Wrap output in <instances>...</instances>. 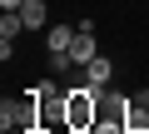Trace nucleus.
Here are the masks:
<instances>
[{
  "label": "nucleus",
  "mask_w": 149,
  "mask_h": 134,
  "mask_svg": "<svg viewBox=\"0 0 149 134\" xmlns=\"http://www.w3.org/2000/svg\"><path fill=\"white\" fill-rule=\"evenodd\" d=\"M95 124H100V90L80 80L65 90V129H95Z\"/></svg>",
  "instance_id": "nucleus-1"
},
{
  "label": "nucleus",
  "mask_w": 149,
  "mask_h": 134,
  "mask_svg": "<svg viewBox=\"0 0 149 134\" xmlns=\"http://www.w3.org/2000/svg\"><path fill=\"white\" fill-rule=\"evenodd\" d=\"M0 129H40L35 94H20V99H5V104H0Z\"/></svg>",
  "instance_id": "nucleus-2"
},
{
  "label": "nucleus",
  "mask_w": 149,
  "mask_h": 134,
  "mask_svg": "<svg viewBox=\"0 0 149 134\" xmlns=\"http://www.w3.org/2000/svg\"><path fill=\"white\" fill-rule=\"evenodd\" d=\"M85 85H95V90H109V80H114V65H109V55H95L90 65H85Z\"/></svg>",
  "instance_id": "nucleus-3"
},
{
  "label": "nucleus",
  "mask_w": 149,
  "mask_h": 134,
  "mask_svg": "<svg viewBox=\"0 0 149 134\" xmlns=\"http://www.w3.org/2000/svg\"><path fill=\"white\" fill-rule=\"evenodd\" d=\"M74 25H65V20H55L50 30H45V50H55V55H70V45H74Z\"/></svg>",
  "instance_id": "nucleus-4"
},
{
  "label": "nucleus",
  "mask_w": 149,
  "mask_h": 134,
  "mask_svg": "<svg viewBox=\"0 0 149 134\" xmlns=\"http://www.w3.org/2000/svg\"><path fill=\"white\" fill-rule=\"evenodd\" d=\"M20 15H25V30H50V25H55L45 0H25V5H20Z\"/></svg>",
  "instance_id": "nucleus-5"
},
{
  "label": "nucleus",
  "mask_w": 149,
  "mask_h": 134,
  "mask_svg": "<svg viewBox=\"0 0 149 134\" xmlns=\"http://www.w3.org/2000/svg\"><path fill=\"white\" fill-rule=\"evenodd\" d=\"M124 124H129V134L149 129V94H134V99H129V109H124Z\"/></svg>",
  "instance_id": "nucleus-6"
},
{
  "label": "nucleus",
  "mask_w": 149,
  "mask_h": 134,
  "mask_svg": "<svg viewBox=\"0 0 149 134\" xmlns=\"http://www.w3.org/2000/svg\"><path fill=\"white\" fill-rule=\"evenodd\" d=\"M124 109H129V94L100 90V119H124Z\"/></svg>",
  "instance_id": "nucleus-7"
},
{
  "label": "nucleus",
  "mask_w": 149,
  "mask_h": 134,
  "mask_svg": "<svg viewBox=\"0 0 149 134\" xmlns=\"http://www.w3.org/2000/svg\"><path fill=\"white\" fill-rule=\"evenodd\" d=\"M95 134H129V124H124V119H100Z\"/></svg>",
  "instance_id": "nucleus-8"
},
{
  "label": "nucleus",
  "mask_w": 149,
  "mask_h": 134,
  "mask_svg": "<svg viewBox=\"0 0 149 134\" xmlns=\"http://www.w3.org/2000/svg\"><path fill=\"white\" fill-rule=\"evenodd\" d=\"M25 5V0H0V10H20Z\"/></svg>",
  "instance_id": "nucleus-9"
},
{
  "label": "nucleus",
  "mask_w": 149,
  "mask_h": 134,
  "mask_svg": "<svg viewBox=\"0 0 149 134\" xmlns=\"http://www.w3.org/2000/svg\"><path fill=\"white\" fill-rule=\"evenodd\" d=\"M0 134H40V129H0Z\"/></svg>",
  "instance_id": "nucleus-10"
},
{
  "label": "nucleus",
  "mask_w": 149,
  "mask_h": 134,
  "mask_svg": "<svg viewBox=\"0 0 149 134\" xmlns=\"http://www.w3.org/2000/svg\"><path fill=\"white\" fill-rule=\"evenodd\" d=\"M40 134H65V124H55V129H40Z\"/></svg>",
  "instance_id": "nucleus-11"
},
{
  "label": "nucleus",
  "mask_w": 149,
  "mask_h": 134,
  "mask_svg": "<svg viewBox=\"0 0 149 134\" xmlns=\"http://www.w3.org/2000/svg\"><path fill=\"white\" fill-rule=\"evenodd\" d=\"M65 134H95V129H65Z\"/></svg>",
  "instance_id": "nucleus-12"
},
{
  "label": "nucleus",
  "mask_w": 149,
  "mask_h": 134,
  "mask_svg": "<svg viewBox=\"0 0 149 134\" xmlns=\"http://www.w3.org/2000/svg\"><path fill=\"white\" fill-rule=\"evenodd\" d=\"M139 134H149V129H139Z\"/></svg>",
  "instance_id": "nucleus-13"
}]
</instances>
